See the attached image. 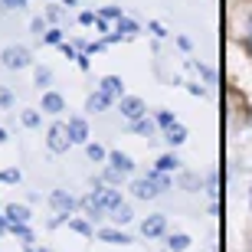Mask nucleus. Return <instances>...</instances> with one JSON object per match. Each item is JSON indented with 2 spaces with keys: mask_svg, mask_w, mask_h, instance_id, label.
<instances>
[{
  "mask_svg": "<svg viewBox=\"0 0 252 252\" xmlns=\"http://www.w3.org/2000/svg\"><path fill=\"white\" fill-rule=\"evenodd\" d=\"M170 122H174V115H170V112H158V125H160V128H167Z\"/></svg>",
  "mask_w": 252,
  "mask_h": 252,
  "instance_id": "7c9ffc66",
  "label": "nucleus"
},
{
  "mask_svg": "<svg viewBox=\"0 0 252 252\" xmlns=\"http://www.w3.org/2000/svg\"><path fill=\"white\" fill-rule=\"evenodd\" d=\"M46 17H49V20H63V10H59V7H49Z\"/></svg>",
  "mask_w": 252,
  "mask_h": 252,
  "instance_id": "72a5a7b5",
  "label": "nucleus"
},
{
  "mask_svg": "<svg viewBox=\"0 0 252 252\" xmlns=\"http://www.w3.org/2000/svg\"><path fill=\"white\" fill-rule=\"evenodd\" d=\"M115 33L128 39V36H134V33H138V23H131L128 17H122V20H118V27H115Z\"/></svg>",
  "mask_w": 252,
  "mask_h": 252,
  "instance_id": "f3484780",
  "label": "nucleus"
},
{
  "mask_svg": "<svg viewBox=\"0 0 252 252\" xmlns=\"http://www.w3.org/2000/svg\"><path fill=\"white\" fill-rule=\"evenodd\" d=\"M20 122L27 125V128H39V112L27 108V112H20Z\"/></svg>",
  "mask_w": 252,
  "mask_h": 252,
  "instance_id": "4be33fe9",
  "label": "nucleus"
},
{
  "mask_svg": "<svg viewBox=\"0 0 252 252\" xmlns=\"http://www.w3.org/2000/svg\"><path fill=\"white\" fill-rule=\"evenodd\" d=\"M43 43H49V46L63 43V30H46V33H43Z\"/></svg>",
  "mask_w": 252,
  "mask_h": 252,
  "instance_id": "a878e982",
  "label": "nucleus"
},
{
  "mask_svg": "<svg viewBox=\"0 0 252 252\" xmlns=\"http://www.w3.org/2000/svg\"><path fill=\"white\" fill-rule=\"evenodd\" d=\"M0 184H20V170H17V167L0 170Z\"/></svg>",
  "mask_w": 252,
  "mask_h": 252,
  "instance_id": "5701e85b",
  "label": "nucleus"
},
{
  "mask_svg": "<svg viewBox=\"0 0 252 252\" xmlns=\"http://www.w3.org/2000/svg\"><path fill=\"white\" fill-rule=\"evenodd\" d=\"M10 105H13V92L0 85V108H10Z\"/></svg>",
  "mask_w": 252,
  "mask_h": 252,
  "instance_id": "cd10ccee",
  "label": "nucleus"
},
{
  "mask_svg": "<svg viewBox=\"0 0 252 252\" xmlns=\"http://www.w3.org/2000/svg\"><path fill=\"white\" fill-rule=\"evenodd\" d=\"M3 213H7L10 223H30V210H27L23 203H10L7 210H3Z\"/></svg>",
  "mask_w": 252,
  "mask_h": 252,
  "instance_id": "4468645a",
  "label": "nucleus"
},
{
  "mask_svg": "<svg viewBox=\"0 0 252 252\" xmlns=\"http://www.w3.org/2000/svg\"><path fill=\"white\" fill-rule=\"evenodd\" d=\"M131 128L138 131V134H154V122H151V118H138V122H131Z\"/></svg>",
  "mask_w": 252,
  "mask_h": 252,
  "instance_id": "aec40b11",
  "label": "nucleus"
},
{
  "mask_svg": "<svg viewBox=\"0 0 252 252\" xmlns=\"http://www.w3.org/2000/svg\"><path fill=\"white\" fill-rule=\"evenodd\" d=\"M3 7H10V10H23L27 7V0H0Z\"/></svg>",
  "mask_w": 252,
  "mask_h": 252,
  "instance_id": "2f4dec72",
  "label": "nucleus"
},
{
  "mask_svg": "<svg viewBox=\"0 0 252 252\" xmlns=\"http://www.w3.org/2000/svg\"><path fill=\"white\" fill-rule=\"evenodd\" d=\"M164 138H167L170 144L177 148V144H184V141H187V128H184L180 122H170L167 128H164Z\"/></svg>",
  "mask_w": 252,
  "mask_h": 252,
  "instance_id": "9b49d317",
  "label": "nucleus"
},
{
  "mask_svg": "<svg viewBox=\"0 0 252 252\" xmlns=\"http://www.w3.org/2000/svg\"><path fill=\"white\" fill-rule=\"evenodd\" d=\"M177 164H180V160L174 158V154H164V158L158 160V170H164V174H167V170H174V167H177Z\"/></svg>",
  "mask_w": 252,
  "mask_h": 252,
  "instance_id": "b1692460",
  "label": "nucleus"
},
{
  "mask_svg": "<svg viewBox=\"0 0 252 252\" xmlns=\"http://www.w3.org/2000/svg\"><path fill=\"white\" fill-rule=\"evenodd\" d=\"M112 102H115V98H108V95H105L102 89H98L95 95H89V102H85V108H89V112H105V108H108Z\"/></svg>",
  "mask_w": 252,
  "mask_h": 252,
  "instance_id": "ddd939ff",
  "label": "nucleus"
},
{
  "mask_svg": "<svg viewBox=\"0 0 252 252\" xmlns=\"http://www.w3.org/2000/svg\"><path fill=\"white\" fill-rule=\"evenodd\" d=\"M167 187H170L167 174H164V170H151L148 177H138L131 184V193L138 196V200H154V196H160Z\"/></svg>",
  "mask_w": 252,
  "mask_h": 252,
  "instance_id": "f03ea898",
  "label": "nucleus"
},
{
  "mask_svg": "<svg viewBox=\"0 0 252 252\" xmlns=\"http://www.w3.org/2000/svg\"><path fill=\"white\" fill-rule=\"evenodd\" d=\"M85 154H89V158H92L95 164H98V160H108V154H105L102 144H89V141H85Z\"/></svg>",
  "mask_w": 252,
  "mask_h": 252,
  "instance_id": "6ab92c4d",
  "label": "nucleus"
},
{
  "mask_svg": "<svg viewBox=\"0 0 252 252\" xmlns=\"http://www.w3.org/2000/svg\"><path fill=\"white\" fill-rule=\"evenodd\" d=\"M0 63H3V69H27L33 59H30L27 46H7L3 53H0Z\"/></svg>",
  "mask_w": 252,
  "mask_h": 252,
  "instance_id": "7ed1b4c3",
  "label": "nucleus"
},
{
  "mask_svg": "<svg viewBox=\"0 0 252 252\" xmlns=\"http://www.w3.org/2000/svg\"><path fill=\"white\" fill-rule=\"evenodd\" d=\"M118 108H122V115L128 118V122L144 118V102H141V98H134V95H122V98H118Z\"/></svg>",
  "mask_w": 252,
  "mask_h": 252,
  "instance_id": "39448f33",
  "label": "nucleus"
},
{
  "mask_svg": "<svg viewBox=\"0 0 252 252\" xmlns=\"http://www.w3.org/2000/svg\"><path fill=\"white\" fill-rule=\"evenodd\" d=\"M164 229H167V220L160 213H154V216H148L144 223H141V233L148 236V239H154V236H164Z\"/></svg>",
  "mask_w": 252,
  "mask_h": 252,
  "instance_id": "0eeeda50",
  "label": "nucleus"
},
{
  "mask_svg": "<svg viewBox=\"0 0 252 252\" xmlns=\"http://www.w3.org/2000/svg\"><path fill=\"white\" fill-rule=\"evenodd\" d=\"M49 203H53V210H59V213H72L75 206H79V200H75L72 193H65V190H53V193H49Z\"/></svg>",
  "mask_w": 252,
  "mask_h": 252,
  "instance_id": "423d86ee",
  "label": "nucleus"
},
{
  "mask_svg": "<svg viewBox=\"0 0 252 252\" xmlns=\"http://www.w3.org/2000/svg\"><path fill=\"white\" fill-rule=\"evenodd\" d=\"M69 226H72L75 233H82V236H92V226L85 223V220H69Z\"/></svg>",
  "mask_w": 252,
  "mask_h": 252,
  "instance_id": "bb28decb",
  "label": "nucleus"
},
{
  "mask_svg": "<svg viewBox=\"0 0 252 252\" xmlns=\"http://www.w3.org/2000/svg\"><path fill=\"white\" fill-rule=\"evenodd\" d=\"M30 27H33V33H36V36H43V33H46V27H43V20H33Z\"/></svg>",
  "mask_w": 252,
  "mask_h": 252,
  "instance_id": "473e14b6",
  "label": "nucleus"
},
{
  "mask_svg": "<svg viewBox=\"0 0 252 252\" xmlns=\"http://www.w3.org/2000/svg\"><path fill=\"white\" fill-rule=\"evenodd\" d=\"M249 43H252V20H249Z\"/></svg>",
  "mask_w": 252,
  "mask_h": 252,
  "instance_id": "c9c22d12",
  "label": "nucleus"
},
{
  "mask_svg": "<svg viewBox=\"0 0 252 252\" xmlns=\"http://www.w3.org/2000/svg\"><path fill=\"white\" fill-rule=\"evenodd\" d=\"M98 89H102V92L108 95V98H122V95H125V82L118 79V75H105Z\"/></svg>",
  "mask_w": 252,
  "mask_h": 252,
  "instance_id": "1a4fd4ad",
  "label": "nucleus"
},
{
  "mask_svg": "<svg viewBox=\"0 0 252 252\" xmlns=\"http://www.w3.org/2000/svg\"><path fill=\"white\" fill-rule=\"evenodd\" d=\"M43 112H46V115L65 112V98H63L59 92H46V95H43Z\"/></svg>",
  "mask_w": 252,
  "mask_h": 252,
  "instance_id": "9d476101",
  "label": "nucleus"
},
{
  "mask_svg": "<svg viewBox=\"0 0 252 252\" xmlns=\"http://www.w3.org/2000/svg\"><path fill=\"white\" fill-rule=\"evenodd\" d=\"M0 141H7V131H3V128H0Z\"/></svg>",
  "mask_w": 252,
  "mask_h": 252,
  "instance_id": "f704fd0d",
  "label": "nucleus"
},
{
  "mask_svg": "<svg viewBox=\"0 0 252 252\" xmlns=\"http://www.w3.org/2000/svg\"><path fill=\"white\" fill-rule=\"evenodd\" d=\"M69 138H72V144H85V141H89V125H85V118H69Z\"/></svg>",
  "mask_w": 252,
  "mask_h": 252,
  "instance_id": "6e6552de",
  "label": "nucleus"
},
{
  "mask_svg": "<svg viewBox=\"0 0 252 252\" xmlns=\"http://www.w3.org/2000/svg\"><path fill=\"white\" fill-rule=\"evenodd\" d=\"M118 203H122V190H115V187H98V190H92V193L82 200V206L89 210L92 220H98L102 213H112Z\"/></svg>",
  "mask_w": 252,
  "mask_h": 252,
  "instance_id": "f257e3e1",
  "label": "nucleus"
},
{
  "mask_svg": "<svg viewBox=\"0 0 252 252\" xmlns=\"http://www.w3.org/2000/svg\"><path fill=\"white\" fill-rule=\"evenodd\" d=\"M122 177H125V174H122V170H115V167H108V170H105V180H108V184H118Z\"/></svg>",
  "mask_w": 252,
  "mask_h": 252,
  "instance_id": "c756f323",
  "label": "nucleus"
},
{
  "mask_svg": "<svg viewBox=\"0 0 252 252\" xmlns=\"http://www.w3.org/2000/svg\"><path fill=\"white\" fill-rule=\"evenodd\" d=\"M108 164H112L115 170H122V174H131V170H134V160H131L128 154H122V151H112V154H108Z\"/></svg>",
  "mask_w": 252,
  "mask_h": 252,
  "instance_id": "f8f14e48",
  "label": "nucleus"
},
{
  "mask_svg": "<svg viewBox=\"0 0 252 252\" xmlns=\"http://www.w3.org/2000/svg\"><path fill=\"white\" fill-rule=\"evenodd\" d=\"M49 82H53V72H49L46 65H39V69H36V85L43 89V85H49Z\"/></svg>",
  "mask_w": 252,
  "mask_h": 252,
  "instance_id": "393cba45",
  "label": "nucleus"
},
{
  "mask_svg": "<svg viewBox=\"0 0 252 252\" xmlns=\"http://www.w3.org/2000/svg\"><path fill=\"white\" fill-rule=\"evenodd\" d=\"M131 216H134V213H131V206L125 203V200H122V203H118V206L112 210V220H115L118 226H122V223H131Z\"/></svg>",
  "mask_w": 252,
  "mask_h": 252,
  "instance_id": "dca6fc26",
  "label": "nucleus"
},
{
  "mask_svg": "<svg viewBox=\"0 0 252 252\" xmlns=\"http://www.w3.org/2000/svg\"><path fill=\"white\" fill-rule=\"evenodd\" d=\"M46 144H49V151H56V154L69 151V144H72V138H69V125H63V122L53 125L49 134H46Z\"/></svg>",
  "mask_w": 252,
  "mask_h": 252,
  "instance_id": "20e7f679",
  "label": "nucleus"
},
{
  "mask_svg": "<svg viewBox=\"0 0 252 252\" xmlns=\"http://www.w3.org/2000/svg\"><path fill=\"white\" fill-rule=\"evenodd\" d=\"M98 239H105V243H112V246H128L131 243L122 229H98Z\"/></svg>",
  "mask_w": 252,
  "mask_h": 252,
  "instance_id": "2eb2a0df",
  "label": "nucleus"
},
{
  "mask_svg": "<svg viewBox=\"0 0 252 252\" xmlns=\"http://www.w3.org/2000/svg\"><path fill=\"white\" fill-rule=\"evenodd\" d=\"M167 246H170V252H184L190 246V236H184V233H174L167 239Z\"/></svg>",
  "mask_w": 252,
  "mask_h": 252,
  "instance_id": "a211bd4d",
  "label": "nucleus"
},
{
  "mask_svg": "<svg viewBox=\"0 0 252 252\" xmlns=\"http://www.w3.org/2000/svg\"><path fill=\"white\" fill-rule=\"evenodd\" d=\"M122 17H125L122 7H102V10H98V20H115V23H118Z\"/></svg>",
  "mask_w": 252,
  "mask_h": 252,
  "instance_id": "412c9836",
  "label": "nucleus"
},
{
  "mask_svg": "<svg viewBox=\"0 0 252 252\" xmlns=\"http://www.w3.org/2000/svg\"><path fill=\"white\" fill-rule=\"evenodd\" d=\"M95 20H98V13H92V10H85V13H79V23H82V27H92Z\"/></svg>",
  "mask_w": 252,
  "mask_h": 252,
  "instance_id": "c85d7f7f",
  "label": "nucleus"
}]
</instances>
